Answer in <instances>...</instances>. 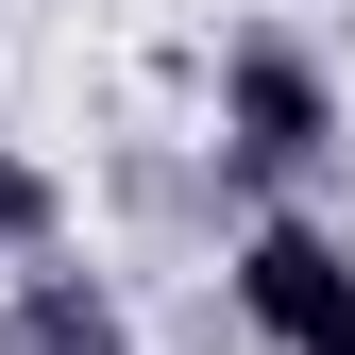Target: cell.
Wrapping results in <instances>:
<instances>
[{"label":"cell","mask_w":355,"mask_h":355,"mask_svg":"<svg viewBox=\"0 0 355 355\" xmlns=\"http://www.w3.org/2000/svg\"><path fill=\"white\" fill-rule=\"evenodd\" d=\"M338 153H355V119H338V68L304 51V34H237V51H220V187L288 203V187H322Z\"/></svg>","instance_id":"cell-1"},{"label":"cell","mask_w":355,"mask_h":355,"mask_svg":"<svg viewBox=\"0 0 355 355\" xmlns=\"http://www.w3.org/2000/svg\"><path fill=\"white\" fill-rule=\"evenodd\" d=\"M220 288H237V322L271 355H355V237L304 203H254L237 254H220Z\"/></svg>","instance_id":"cell-2"},{"label":"cell","mask_w":355,"mask_h":355,"mask_svg":"<svg viewBox=\"0 0 355 355\" xmlns=\"http://www.w3.org/2000/svg\"><path fill=\"white\" fill-rule=\"evenodd\" d=\"M0 355H136L102 271H68V254H17V288H0Z\"/></svg>","instance_id":"cell-3"},{"label":"cell","mask_w":355,"mask_h":355,"mask_svg":"<svg viewBox=\"0 0 355 355\" xmlns=\"http://www.w3.org/2000/svg\"><path fill=\"white\" fill-rule=\"evenodd\" d=\"M17 254H68V187L0 136V271H17Z\"/></svg>","instance_id":"cell-4"}]
</instances>
